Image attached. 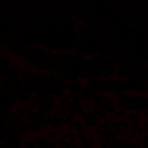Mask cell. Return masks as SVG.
Returning a JSON list of instances; mask_svg holds the SVG:
<instances>
[{"label":"cell","mask_w":148,"mask_h":148,"mask_svg":"<svg viewBox=\"0 0 148 148\" xmlns=\"http://www.w3.org/2000/svg\"><path fill=\"white\" fill-rule=\"evenodd\" d=\"M131 99H132V112L138 113V115H143L145 110H146V105H148L146 96L138 94V96H131Z\"/></svg>","instance_id":"cell-6"},{"label":"cell","mask_w":148,"mask_h":148,"mask_svg":"<svg viewBox=\"0 0 148 148\" xmlns=\"http://www.w3.org/2000/svg\"><path fill=\"white\" fill-rule=\"evenodd\" d=\"M0 148H21V146H14V145H11V143L4 141V143H0Z\"/></svg>","instance_id":"cell-16"},{"label":"cell","mask_w":148,"mask_h":148,"mask_svg":"<svg viewBox=\"0 0 148 148\" xmlns=\"http://www.w3.org/2000/svg\"><path fill=\"white\" fill-rule=\"evenodd\" d=\"M11 71H12V58L7 56V54L0 56V80H4L5 77H9Z\"/></svg>","instance_id":"cell-4"},{"label":"cell","mask_w":148,"mask_h":148,"mask_svg":"<svg viewBox=\"0 0 148 148\" xmlns=\"http://www.w3.org/2000/svg\"><path fill=\"white\" fill-rule=\"evenodd\" d=\"M49 143H58V138H59V134H58V131H54V129H45V132L42 134Z\"/></svg>","instance_id":"cell-14"},{"label":"cell","mask_w":148,"mask_h":148,"mask_svg":"<svg viewBox=\"0 0 148 148\" xmlns=\"http://www.w3.org/2000/svg\"><path fill=\"white\" fill-rule=\"evenodd\" d=\"M115 105H117V108L119 110H122V112H132V99H131V94H120V96H117L115 98Z\"/></svg>","instance_id":"cell-5"},{"label":"cell","mask_w":148,"mask_h":148,"mask_svg":"<svg viewBox=\"0 0 148 148\" xmlns=\"http://www.w3.org/2000/svg\"><path fill=\"white\" fill-rule=\"evenodd\" d=\"M9 136V129L7 127H0V143H4Z\"/></svg>","instance_id":"cell-15"},{"label":"cell","mask_w":148,"mask_h":148,"mask_svg":"<svg viewBox=\"0 0 148 148\" xmlns=\"http://www.w3.org/2000/svg\"><path fill=\"white\" fill-rule=\"evenodd\" d=\"M106 84H108V92L112 94V96H120V94H125L127 92V89H125V82L124 80H119V79H108L106 80Z\"/></svg>","instance_id":"cell-3"},{"label":"cell","mask_w":148,"mask_h":148,"mask_svg":"<svg viewBox=\"0 0 148 148\" xmlns=\"http://www.w3.org/2000/svg\"><path fill=\"white\" fill-rule=\"evenodd\" d=\"M131 77H134L136 80H139L141 84H145V82L148 80V70H146V66H138V68H134V71H131Z\"/></svg>","instance_id":"cell-10"},{"label":"cell","mask_w":148,"mask_h":148,"mask_svg":"<svg viewBox=\"0 0 148 148\" xmlns=\"http://www.w3.org/2000/svg\"><path fill=\"white\" fill-rule=\"evenodd\" d=\"M87 89H91L92 92H96V94H106L108 92V84H106V80H103V79H89L87 80V84H84Z\"/></svg>","instance_id":"cell-2"},{"label":"cell","mask_w":148,"mask_h":148,"mask_svg":"<svg viewBox=\"0 0 148 148\" xmlns=\"http://www.w3.org/2000/svg\"><path fill=\"white\" fill-rule=\"evenodd\" d=\"M58 141H64V143H70V145H77L79 143V136H77V132H73V131H63L59 134Z\"/></svg>","instance_id":"cell-9"},{"label":"cell","mask_w":148,"mask_h":148,"mask_svg":"<svg viewBox=\"0 0 148 148\" xmlns=\"http://www.w3.org/2000/svg\"><path fill=\"white\" fill-rule=\"evenodd\" d=\"M124 82H125V89H127V92H131V96H138V94L146 96V86L141 84L139 80H136L134 77H127Z\"/></svg>","instance_id":"cell-1"},{"label":"cell","mask_w":148,"mask_h":148,"mask_svg":"<svg viewBox=\"0 0 148 148\" xmlns=\"http://www.w3.org/2000/svg\"><path fill=\"white\" fill-rule=\"evenodd\" d=\"M5 54V51H4V47H0V56H4Z\"/></svg>","instance_id":"cell-17"},{"label":"cell","mask_w":148,"mask_h":148,"mask_svg":"<svg viewBox=\"0 0 148 148\" xmlns=\"http://www.w3.org/2000/svg\"><path fill=\"white\" fill-rule=\"evenodd\" d=\"M64 89H66V94H79L80 96V92L84 89V84L77 79H73V80L64 82Z\"/></svg>","instance_id":"cell-8"},{"label":"cell","mask_w":148,"mask_h":148,"mask_svg":"<svg viewBox=\"0 0 148 148\" xmlns=\"http://www.w3.org/2000/svg\"><path fill=\"white\" fill-rule=\"evenodd\" d=\"M103 110L106 112V115H108V113H113V112L117 110V105H115V98H112V96H106V94H105Z\"/></svg>","instance_id":"cell-12"},{"label":"cell","mask_w":148,"mask_h":148,"mask_svg":"<svg viewBox=\"0 0 148 148\" xmlns=\"http://www.w3.org/2000/svg\"><path fill=\"white\" fill-rule=\"evenodd\" d=\"M131 68H129V64H119L117 66V70H115V75H117V79L119 80H125L127 77H131Z\"/></svg>","instance_id":"cell-11"},{"label":"cell","mask_w":148,"mask_h":148,"mask_svg":"<svg viewBox=\"0 0 148 148\" xmlns=\"http://www.w3.org/2000/svg\"><path fill=\"white\" fill-rule=\"evenodd\" d=\"M79 119H80V122L84 124V129H92V127H96L98 124H99V120L87 110V112H82L80 115H79Z\"/></svg>","instance_id":"cell-7"},{"label":"cell","mask_w":148,"mask_h":148,"mask_svg":"<svg viewBox=\"0 0 148 148\" xmlns=\"http://www.w3.org/2000/svg\"><path fill=\"white\" fill-rule=\"evenodd\" d=\"M5 141L11 143V145H14V146H21V143H23V136L18 134L16 131H9V136H7Z\"/></svg>","instance_id":"cell-13"}]
</instances>
